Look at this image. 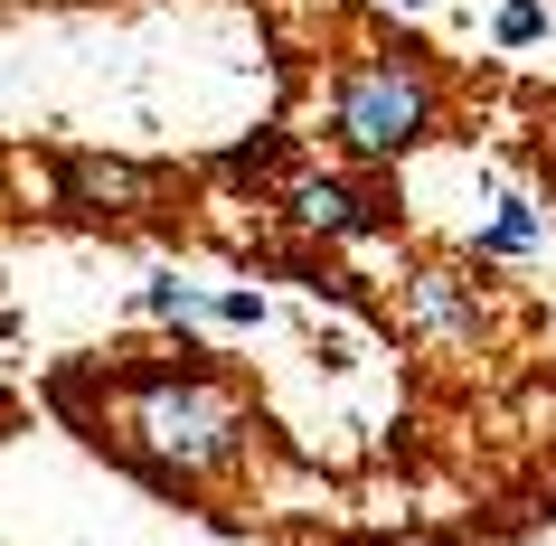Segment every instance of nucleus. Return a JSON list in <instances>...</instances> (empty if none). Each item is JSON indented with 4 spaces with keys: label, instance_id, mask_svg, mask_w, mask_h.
<instances>
[{
    "label": "nucleus",
    "instance_id": "obj_6",
    "mask_svg": "<svg viewBox=\"0 0 556 546\" xmlns=\"http://www.w3.org/2000/svg\"><path fill=\"white\" fill-rule=\"evenodd\" d=\"M538 29H547V10H538V0H509V10H500V48H528Z\"/></svg>",
    "mask_w": 556,
    "mask_h": 546
},
{
    "label": "nucleus",
    "instance_id": "obj_5",
    "mask_svg": "<svg viewBox=\"0 0 556 546\" xmlns=\"http://www.w3.org/2000/svg\"><path fill=\"white\" fill-rule=\"evenodd\" d=\"M538 245V207L528 199H500V217L481 227V255H528Z\"/></svg>",
    "mask_w": 556,
    "mask_h": 546
},
{
    "label": "nucleus",
    "instance_id": "obj_2",
    "mask_svg": "<svg viewBox=\"0 0 556 546\" xmlns=\"http://www.w3.org/2000/svg\"><path fill=\"white\" fill-rule=\"evenodd\" d=\"M132 433H142V453L170 461V471H217V461H236V443H245V415H236L207 377H151L142 405H132Z\"/></svg>",
    "mask_w": 556,
    "mask_h": 546
},
{
    "label": "nucleus",
    "instance_id": "obj_4",
    "mask_svg": "<svg viewBox=\"0 0 556 546\" xmlns=\"http://www.w3.org/2000/svg\"><path fill=\"white\" fill-rule=\"evenodd\" d=\"M293 217L321 236H368L378 227V207L358 199V189H340V179H293Z\"/></svg>",
    "mask_w": 556,
    "mask_h": 546
},
{
    "label": "nucleus",
    "instance_id": "obj_7",
    "mask_svg": "<svg viewBox=\"0 0 556 546\" xmlns=\"http://www.w3.org/2000/svg\"><path fill=\"white\" fill-rule=\"evenodd\" d=\"M406 10H434V0H406Z\"/></svg>",
    "mask_w": 556,
    "mask_h": 546
},
{
    "label": "nucleus",
    "instance_id": "obj_1",
    "mask_svg": "<svg viewBox=\"0 0 556 546\" xmlns=\"http://www.w3.org/2000/svg\"><path fill=\"white\" fill-rule=\"evenodd\" d=\"M330 132L358 161H396V151H415L434 132V86L415 66H396V58H358L330 86Z\"/></svg>",
    "mask_w": 556,
    "mask_h": 546
},
{
    "label": "nucleus",
    "instance_id": "obj_3",
    "mask_svg": "<svg viewBox=\"0 0 556 546\" xmlns=\"http://www.w3.org/2000/svg\"><path fill=\"white\" fill-rule=\"evenodd\" d=\"M415 320L443 340H481V292L463 274H415Z\"/></svg>",
    "mask_w": 556,
    "mask_h": 546
}]
</instances>
